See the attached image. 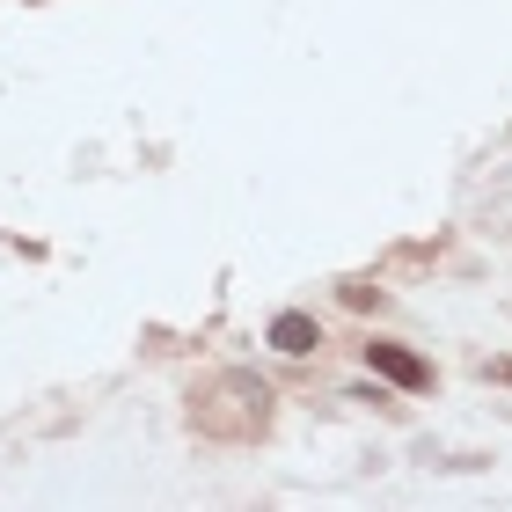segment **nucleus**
<instances>
[{
	"label": "nucleus",
	"mask_w": 512,
	"mask_h": 512,
	"mask_svg": "<svg viewBox=\"0 0 512 512\" xmlns=\"http://www.w3.org/2000/svg\"><path fill=\"white\" fill-rule=\"evenodd\" d=\"M191 425L205 439H256L271 425V388L256 374H213L191 395Z\"/></svg>",
	"instance_id": "f257e3e1"
},
{
	"label": "nucleus",
	"mask_w": 512,
	"mask_h": 512,
	"mask_svg": "<svg viewBox=\"0 0 512 512\" xmlns=\"http://www.w3.org/2000/svg\"><path fill=\"white\" fill-rule=\"evenodd\" d=\"M271 344H278V352H315L322 330H315V315H278L271 322Z\"/></svg>",
	"instance_id": "f03ea898"
},
{
	"label": "nucleus",
	"mask_w": 512,
	"mask_h": 512,
	"mask_svg": "<svg viewBox=\"0 0 512 512\" xmlns=\"http://www.w3.org/2000/svg\"><path fill=\"white\" fill-rule=\"evenodd\" d=\"M366 352H374V366L388 381H403V388H425V366H417L410 352H395V344H366Z\"/></svg>",
	"instance_id": "7ed1b4c3"
}]
</instances>
